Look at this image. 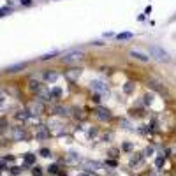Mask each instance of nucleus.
<instances>
[{
    "label": "nucleus",
    "mask_w": 176,
    "mask_h": 176,
    "mask_svg": "<svg viewBox=\"0 0 176 176\" xmlns=\"http://www.w3.org/2000/svg\"><path fill=\"white\" fill-rule=\"evenodd\" d=\"M129 56H132V58H136V60H139V62H148L150 60V55H146V53H143V51H139V49H136V48H132L130 51H129Z\"/></svg>",
    "instance_id": "obj_8"
},
{
    "label": "nucleus",
    "mask_w": 176,
    "mask_h": 176,
    "mask_svg": "<svg viewBox=\"0 0 176 176\" xmlns=\"http://www.w3.org/2000/svg\"><path fill=\"white\" fill-rule=\"evenodd\" d=\"M28 88H30V92H33V93H39V90L42 88V85H41L39 81H35V79H32V81L28 83Z\"/></svg>",
    "instance_id": "obj_18"
},
{
    "label": "nucleus",
    "mask_w": 176,
    "mask_h": 176,
    "mask_svg": "<svg viewBox=\"0 0 176 176\" xmlns=\"http://www.w3.org/2000/svg\"><path fill=\"white\" fill-rule=\"evenodd\" d=\"M55 55H56V53L53 51V53H48V55H44V56H41V58H42V60H51V58H53Z\"/></svg>",
    "instance_id": "obj_33"
},
{
    "label": "nucleus",
    "mask_w": 176,
    "mask_h": 176,
    "mask_svg": "<svg viewBox=\"0 0 176 176\" xmlns=\"http://www.w3.org/2000/svg\"><path fill=\"white\" fill-rule=\"evenodd\" d=\"M2 130H5V120L0 122V132H2Z\"/></svg>",
    "instance_id": "obj_36"
},
{
    "label": "nucleus",
    "mask_w": 176,
    "mask_h": 176,
    "mask_svg": "<svg viewBox=\"0 0 176 176\" xmlns=\"http://www.w3.org/2000/svg\"><path fill=\"white\" fill-rule=\"evenodd\" d=\"M118 153H120V150H115V148H111V150L108 152V155H109L111 159H118Z\"/></svg>",
    "instance_id": "obj_28"
},
{
    "label": "nucleus",
    "mask_w": 176,
    "mask_h": 176,
    "mask_svg": "<svg viewBox=\"0 0 176 176\" xmlns=\"http://www.w3.org/2000/svg\"><path fill=\"white\" fill-rule=\"evenodd\" d=\"M49 132H51V136H63L65 125H53V127H49Z\"/></svg>",
    "instance_id": "obj_14"
},
{
    "label": "nucleus",
    "mask_w": 176,
    "mask_h": 176,
    "mask_svg": "<svg viewBox=\"0 0 176 176\" xmlns=\"http://www.w3.org/2000/svg\"><path fill=\"white\" fill-rule=\"evenodd\" d=\"M78 176H90L88 173H81V175H78Z\"/></svg>",
    "instance_id": "obj_38"
},
{
    "label": "nucleus",
    "mask_w": 176,
    "mask_h": 176,
    "mask_svg": "<svg viewBox=\"0 0 176 176\" xmlns=\"http://www.w3.org/2000/svg\"><path fill=\"white\" fill-rule=\"evenodd\" d=\"M95 116H97L100 122H111V120H113L111 111H109L108 108H104V106H99V108L95 109Z\"/></svg>",
    "instance_id": "obj_4"
},
{
    "label": "nucleus",
    "mask_w": 176,
    "mask_h": 176,
    "mask_svg": "<svg viewBox=\"0 0 176 176\" xmlns=\"http://www.w3.org/2000/svg\"><path fill=\"white\" fill-rule=\"evenodd\" d=\"M90 88H92L93 92H97L99 95H100V93H106V92H108V85H106L104 81H92Z\"/></svg>",
    "instance_id": "obj_9"
},
{
    "label": "nucleus",
    "mask_w": 176,
    "mask_h": 176,
    "mask_svg": "<svg viewBox=\"0 0 176 176\" xmlns=\"http://www.w3.org/2000/svg\"><path fill=\"white\" fill-rule=\"evenodd\" d=\"M48 173H49V175H60V167H58L56 164H51V166L48 167Z\"/></svg>",
    "instance_id": "obj_23"
},
{
    "label": "nucleus",
    "mask_w": 176,
    "mask_h": 176,
    "mask_svg": "<svg viewBox=\"0 0 176 176\" xmlns=\"http://www.w3.org/2000/svg\"><path fill=\"white\" fill-rule=\"evenodd\" d=\"M122 150L130 153V152H132V145H130V143H123V145H122Z\"/></svg>",
    "instance_id": "obj_29"
},
{
    "label": "nucleus",
    "mask_w": 176,
    "mask_h": 176,
    "mask_svg": "<svg viewBox=\"0 0 176 176\" xmlns=\"http://www.w3.org/2000/svg\"><path fill=\"white\" fill-rule=\"evenodd\" d=\"M49 136H51L49 127H46V125H39L37 127V132H35V139L37 141H46Z\"/></svg>",
    "instance_id": "obj_7"
},
{
    "label": "nucleus",
    "mask_w": 176,
    "mask_h": 176,
    "mask_svg": "<svg viewBox=\"0 0 176 176\" xmlns=\"http://www.w3.org/2000/svg\"><path fill=\"white\" fill-rule=\"evenodd\" d=\"M23 5H32V0H21Z\"/></svg>",
    "instance_id": "obj_37"
},
{
    "label": "nucleus",
    "mask_w": 176,
    "mask_h": 176,
    "mask_svg": "<svg viewBox=\"0 0 176 176\" xmlns=\"http://www.w3.org/2000/svg\"><path fill=\"white\" fill-rule=\"evenodd\" d=\"M123 92H125L127 95H130V93L134 92V83H132V81H127V83L123 85Z\"/></svg>",
    "instance_id": "obj_21"
},
{
    "label": "nucleus",
    "mask_w": 176,
    "mask_h": 176,
    "mask_svg": "<svg viewBox=\"0 0 176 176\" xmlns=\"http://www.w3.org/2000/svg\"><path fill=\"white\" fill-rule=\"evenodd\" d=\"M26 111H28L32 116H41V115L44 113V102L33 100V102H30V104L26 106Z\"/></svg>",
    "instance_id": "obj_3"
},
{
    "label": "nucleus",
    "mask_w": 176,
    "mask_h": 176,
    "mask_svg": "<svg viewBox=\"0 0 176 176\" xmlns=\"http://www.w3.org/2000/svg\"><path fill=\"white\" fill-rule=\"evenodd\" d=\"M113 138H115V134H113V132H102V134H100V139H102L104 143H111V141H113Z\"/></svg>",
    "instance_id": "obj_20"
},
{
    "label": "nucleus",
    "mask_w": 176,
    "mask_h": 176,
    "mask_svg": "<svg viewBox=\"0 0 176 176\" xmlns=\"http://www.w3.org/2000/svg\"><path fill=\"white\" fill-rule=\"evenodd\" d=\"M132 39V32H122L116 35V41H130Z\"/></svg>",
    "instance_id": "obj_19"
},
{
    "label": "nucleus",
    "mask_w": 176,
    "mask_h": 176,
    "mask_svg": "<svg viewBox=\"0 0 176 176\" xmlns=\"http://www.w3.org/2000/svg\"><path fill=\"white\" fill-rule=\"evenodd\" d=\"M19 171H21L19 167H11V173H12V175H19Z\"/></svg>",
    "instance_id": "obj_35"
},
{
    "label": "nucleus",
    "mask_w": 176,
    "mask_h": 176,
    "mask_svg": "<svg viewBox=\"0 0 176 176\" xmlns=\"http://www.w3.org/2000/svg\"><path fill=\"white\" fill-rule=\"evenodd\" d=\"M33 162H35V155L26 153V155H25V166H32Z\"/></svg>",
    "instance_id": "obj_22"
},
{
    "label": "nucleus",
    "mask_w": 176,
    "mask_h": 176,
    "mask_svg": "<svg viewBox=\"0 0 176 176\" xmlns=\"http://www.w3.org/2000/svg\"><path fill=\"white\" fill-rule=\"evenodd\" d=\"M41 157H44V159H48V157H51V152L48 150V148H41Z\"/></svg>",
    "instance_id": "obj_27"
},
{
    "label": "nucleus",
    "mask_w": 176,
    "mask_h": 176,
    "mask_svg": "<svg viewBox=\"0 0 176 176\" xmlns=\"http://www.w3.org/2000/svg\"><path fill=\"white\" fill-rule=\"evenodd\" d=\"M62 62L67 63V65H71V67H78V65H81L85 62V53H81V51H71L65 56H62Z\"/></svg>",
    "instance_id": "obj_1"
},
{
    "label": "nucleus",
    "mask_w": 176,
    "mask_h": 176,
    "mask_svg": "<svg viewBox=\"0 0 176 176\" xmlns=\"http://www.w3.org/2000/svg\"><path fill=\"white\" fill-rule=\"evenodd\" d=\"M51 115L67 116V115H69V108H65V106H53V108H51Z\"/></svg>",
    "instance_id": "obj_12"
},
{
    "label": "nucleus",
    "mask_w": 176,
    "mask_h": 176,
    "mask_svg": "<svg viewBox=\"0 0 176 176\" xmlns=\"http://www.w3.org/2000/svg\"><path fill=\"white\" fill-rule=\"evenodd\" d=\"M152 176H153V175H152Z\"/></svg>",
    "instance_id": "obj_39"
},
{
    "label": "nucleus",
    "mask_w": 176,
    "mask_h": 176,
    "mask_svg": "<svg viewBox=\"0 0 176 176\" xmlns=\"http://www.w3.org/2000/svg\"><path fill=\"white\" fill-rule=\"evenodd\" d=\"M143 153H132V157H130V160H129V166H138L141 160H143Z\"/></svg>",
    "instance_id": "obj_17"
},
{
    "label": "nucleus",
    "mask_w": 176,
    "mask_h": 176,
    "mask_svg": "<svg viewBox=\"0 0 176 176\" xmlns=\"http://www.w3.org/2000/svg\"><path fill=\"white\" fill-rule=\"evenodd\" d=\"M33 176H42V167H33Z\"/></svg>",
    "instance_id": "obj_32"
},
{
    "label": "nucleus",
    "mask_w": 176,
    "mask_h": 176,
    "mask_svg": "<svg viewBox=\"0 0 176 176\" xmlns=\"http://www.w3.org/2000/svg\"><path fill=\"white\" fill-rule=\"evenodd\" d=\"M51 97H53L55 100H58V99L62 97V90H60V88H53V90H51Z\"/></svg>",
    "instance_id": "obj_24"
},
{
    "label": "nucleus",
    "mask_w": 176,
    "mask_h": 176,
    "mask_svg": "<svg viewBox=\"0 0 176 176\" xmlns=\"http://www.w3.org/2000/svg\"><path fill=\"white\" fill-rule=\"evenodd\" d=\"M16 120H19V122H30V120H32V115H30L28 111H18V113H16Z\"/></svg>",
    "instance_id": "obj_16"
},
{
    "label": "nucleus",
    "mask_w": 176,
    "mask_h": 176,
    "mask_svg": "<svg viewBox=\"0 0 176 176\" xmlns=\"http://www.w3.org/2000/svg\"><path fill=\"white\" fill-rule=\"evenodd\" d=\"M23 67H25V63H18V65H12V67H9L7 71H9V72H18V71H19V69H23Z\"/></svg>",
    "instance_id": "obj_26"
},
{
    "label": "nucleus",
    "mask_w": 176,
    "mask_h": 176,
    "mask_svg": "<svg viewBox=\"0 0 176 176\" xmlns=\"http://www.w3.org/2000/svg\"><path fill=\"white\" fill-rule=\"evenodd\" d=\"M164 162H166V159H164L162 155H160V157H157V159H155V167H159V169H160V167L164 166Z\"/></svg>",
    "instance_id": "obj_25"
},
{
    "label": "nucleus",
    "mask_w": 176,
    "mask_h": 176,
    "mask_svg": "<svg viewBox=\"0 0 176 176\" xmlns=\"http://www.w3.org/2000/svg\"><path fill=\"white\" fill-rule=\"evenodd\" d=\"M85 167L86 171H97V169H102V164L100 162H95V160H85Z\"/></svg>",
    "instance_id": "obj_15"
},
{
    "label": "nucleus",
    "mask_w": 176,
    "mask_h": 176,
    "mask_svg": "<svg viewBox=\"0 0 176 176\" xmlns=\"http://www.w3.org/2000/svg\"><path fill=\"white\" fill-rule=\"evenodd\" d=\"M56 79H58V72H56V71H46V72H44V81L55 83Z\"/></svg>",
    "instance_id": "obj_13"
},
{
    "label": "nucleus",
    "mask_w": 176,
    "mask_h": 176,
    "mask_svg": "<svg viewBox=\"0 0 176 176\" xmlns=\"http://www.w3.org/2000/svg\"><path fill=\"white\" fill-rule=\"evenodd\" d=\"M150 56H153V58H155L157 62H160V63H166V62L171 60V55H169L162 46H157V44L150 46Z\"/></svg>",
    "instance_id": "obj_2"
},
{
    "label": "nucleus",
    "mask_w": 176,
    "mask_h": 176,
    "mask_svg": "<svg viewBox=\"0 0 176 176\" xmlns=\"http://www.w3.org/2000/svg\"><path fill=\"white\" fill-rule=\"evenodd\" d=\"M11 138H12V141H25L26 139V130L23 127H12L11 129Z\"/></svg>",
    "instance_id": "obj_6"
},
{
    "label": "nucleus",
    "mask_w": 176,
    "mask_h": 176,
    "mask_svg": "<svg viewBox=\"0 0 176 176\" xmlns=\"http://www.w3.org/2000/svg\"><path fill=\"white\" fill-rule=\"evenodd\" d=\"M143 99H145V104H146V106H150V104H152V95H150V93H146Z\"/></svg>",
    "instance_id": "obj_31"
},
{
    "label": "nucleus",
    "mask_w": 176,
    "mask_h": 176,
    "mask_svg": "<svg viewBox=\"0 0 176 176\" xmlns=\"http://www.w3.org/2000/svg\"><path fill=\"white\" fill-rule=\"evenodd\" d=\"M65 76H67V79H71V81H76V79L81 76V69H79V67H71V69L65 72Z\"/></svg>",
    "instance_id": "obj_10"
},
{
    "label": "nucleus",
    "mask_w": 176,
    "mask_h": 176,
    "mask_svg": "<svg viewBox=\"0 0 176 176\" xmlns=\"http://www.w3.org/2000/svg\"><path fill=\"white\" fill-rule=\"evenodd\" d=\"M148 86H150L152 90H155V92H159L160 95H164L166 99L169 97V93H167V90L164 88V85H162L160 81H157V79H148Z\"/></svg>",
    "instance_id": "obj_5"
},
{
    "label": "nucleus",
    "mask_w": 176,
    "mask_h": 176,
    "mask_svg": "<svg viewBox=\"0 0 176 176\" xmlns=\"http://www.w3.org/2000/svg\"><path fill=\"white\" fill-rule=\"evenodd\" d=\"M65 162H67L69 166L79 164V162H81V157H79V153H76V152H71V153H67V157H65Z\"/></svg>",
    "instance_id": "obj_11"
},
{
    "label": "nucleus",
    "mask_w": 176,
    "mask_h": 176,
    "mask_svg": "<svg viewBox=\"0 0 176 176\" xmlns=\"http://www.w3.org/2000/svg\"><path fill=\"white\" fill-rule=\"evenodd\" d=\"M152 153H153V148H152V146H146V148H145V152H143V155H145V157H150Z\"/></svg>",
    "instance_id": "obj_30"
},
{
    "label": "nucleus",
    "mask_w": 176,
    "mask_h": 176,
    "mask_svg": "<svg viewBox=\"0 0 176 176\" xmlns=\"http://www.w3.org/2000/svg\"><path fill=\"white\" fill-rule=\"evenodd\" d=\"M106 164H108L109 167H116V166H118V160H108Z\"/></svg>",
    "instance_id": "obj_34"
}]
</instances>
